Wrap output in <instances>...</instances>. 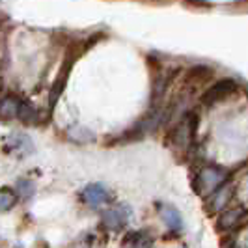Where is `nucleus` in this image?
Masks as SVG:
<instances>
[{
	"label": "nucleus",
	"mask_w": 248,
	"mask_h": 248,
	"mask_svg": "<svg viewBox=\"0 0 248 248\" xmlns=\"http://www.w3.org/2000/svg\"><path fill=\"white\" fill-rule=\"evenodd\" d=\"M226 179H228L226 168L217 166V164H207V166L200 168L198 172L194 174L192 188H194L196 194L207 198L211 192H215L217 188H220L226 183Z\"/></svg>",
	"instance_id": "obj_1"
},
{
	"label": "nucleus",
	"mask_w": 248,
	"mask_h": 248,
	"mask_svg": "<svg viewBox=\"0 0 248 248\" xmlns=\"http://www.w3.org/2000/svg\"><path fill=\"white\" fill-rule=\"evenodd\" d=\"M131 217H133V209L127 203H116L101 213V226L107 232L116 233V232H122L129 224Z\"/></svg>",
	"instance_id": "obj_2"
},
{
	"label": "nucleus",
	"mask_w": 248,
	"mask_h": 248,
	"mask_svg": "<svg viewBox=\"0 0 248 248\" xmlns=\"http://www.w3.org/2000/svg\"><path fill=\"white\" fill-rule=\"evenodd\" d=\"M80 198H82V202L86 203L88 207L99 209V207H105V205H110L114 202V192L103 183H90V185L82 188Z\"/></svg>",
	"instance_id": "obj_3"
},
{
	"label": "nucleus",
	"mask_w": 248,
	"mask_h": 248,
	"mask_svg": "<svg viewBox=\"0 0 248 248\" xmlns=\"http://www.w3.org/2000/svg\"><path fill=\"white\" fill-rule=\"evenodd\" d=\"M248 217V209L243 203H233V205H228L224 211H220V217L217 220V230L228 233L232 230H235L239 224L243 222Z\"/></svg>",
	"instance_id": "obj_4"
},
{
	"label": "nucleus",
	"mask_w": 248,
	"mask_h": 248,
	"mask_svg": "<svg viewBox=\"0 0 248 248\" xmlns=\"http://www.w3.org/2000/svg\"><path fill=\"white\" fill-rule=\"evenodd\" d=\"M237 92V82L232 80V78H224V80H218L215 82L213 86H209L203 95H202V103L203 105H217L220 101L228 99L230 95H233Z\"/></svg>",
	"instance_id": "obj_5"
},
{
	"label": "nucleus",
	"mask_w": 248,
	"mask_h": 248,
	"mask_svg": "<svg viewBox=\"0 0 248 248\" xmlns=\"http://www.w3.org/2000/svg\"><path fill=\"white\" fill-rule=\"evenodd\" d=\"M34 151L32 138L23 133H12L4 138V153H10L13 157H25Z\"/></svg>",
	"instance_id": "obj_6"
},
{
	"label": "nucleus",
	"mask_w": 248,
	"mask_h": 248,
	"mask_svg": "<svg viewBox=\"0 0 248 248\" xmlns=\"http://www.w3.org/2000/svg\"><path fill=\"white\" fill-rule=\"evenodd\" d=\"M194 133H196V116H194L192 112H188L186 116L181 118V122L177 124L175 131L172 133L174 144L177 148H186V146L192 142Z\"/></svg>",
	"instance_id": "obj_7"
},
{
	"label": "nucleus",
	"mask_w": 248,
	"mask_h": 248,
	"mask_svg": "<svg viewBox=\"0 0 248 248\" xmlns=\"http://www.w3.org/2000/svg\"><path fill=\"white\" fill-rule=\"evenodd\" d=\"M232 196H233V186L224 183L220 188H217L215 192H211V194L207 196V200H205V202H207V203H205V211L209 213V215L224 211V209L228 207Z\"/></svg>",
	"instance_id": "obj_8"
},
{
	"label": "nucleus",
	"mask_w": 248,
	"mask_h": 248,
	"mask_svg": "<svg viewBox=\"0 0 248 248\" xmlns=\"http://www.w3.org/2000/svg\"><path fill=\"white\" fill-rule=\"evenodd\" d=\"M159 213H161V218L164 226L170 230L179 233L183 230V217L181 213L175 209L174 205H168V203H159Z\"/></svg>",
	"instance_id": "obj_9"
},
{
	"label": "nucleus",
	"mask_w": 248,
	"mask_h": 248,
	"mask_svg": "<svg viewBox=\"0 0 248 248\" xmlns=\"http://www.w3.org/2000/svg\"><path fill=\"white\" fill-rule=\"evenodd\" d=\"M153 247V239L148 235V232H127L122 237V248H151Z\"/></svg>",
	"instance_id": "obj_10"
},
{
	"label": "nucleus",
	"mask_w": 248,
	"mask_h": 248,
	"mask_svg": "<svg viewBox=\"0 0 248 248\" xmlns=\"http://www.w3.org/2000/svg\"><path fill=\"white\" fill-rule=\"evenodd\" d=\"M69 73H71V62H67L63 65L60 75H58V78H56V82H54V86H52V92H50V108H54L58 97L62 95L63 88H65V82H67V78H69Z\"/></svg>",
	"instance_id": "obj_11"
},
{
	"label": "nucleus",
	"mask_w": 248,
	"mask_h": 248,
	"mask_svg": "<svg viewBox=\"0 0 248 248\" xmlns=\"http://www.w3.org/2000/svg\"><path fill=\"white\" fill-rule=\"evenodd\" d=\"M21 101L19 97H15V95H6L4 101H2V120L4 122H10V120H17V116H19V108H21Z\"/></svg>",
	"instance_id": "obj_12"
},
{
	"label": "nucleus",
	"mask_w": 248,
	"mask_h": 248,
	"mask_svg": "<svg viewBox=\"0 0 248 248\" xmlns=\"http://www.w3.org/2000/svg\"><path fill=\"white\" fill-rule=\"evenodd\" d=\"M17 205V192L12 190L10 186H4L0 192V211L8 213Z\"/></svg>",
	"instance_id": "obj_13"
},
{
	"label": "nucleus",
	"mask_w": 248,
	"mask_h": 248,
	"mask_svg": "<svg viewBox=\"0 0 248 248\" xmlns=\"http://www.w3.org/2000/svg\"><path fill=\"white\" fill-rule=\"evenodd\" d=\"M17 120H21L23 124L32 125L37 122V110L34 108V105H30L28 101H21V108H19V116Z\"/></svg>",
	"instance_id": "obj_14"
},
{
	"label": "nucleus",
	"mask_w": 248,
	"mask_h": 248,
	"mask_svg": "<svg viewBox=\"0 0 248 248\" xmlns=\"http://www.w3.org/2000/svg\"><path fill=\"white\" fill-rule=\"evenodd\" d=\"M17 194H21L23 198H28L34 194V183L26 181V179H19L17 181Z\"/></svg>",
	"instance_id": "obj_15"
},
{
	"label": "nucleus",
	"mask_w": 248,
	"mask_h": 248,
	"mask_svg": "<svg viewBox=\"0 0 248 248\" xmlns=\"http://www.w3.org/2000/svg\"><path fill=\"white\" fill-rule=\"evenodd\" d=\"M222 248H241V247H239V243H237L233 237H228V239L222 241Z\"/></svg>",
	"instance_id": "obj_16"
}]
</instances>
